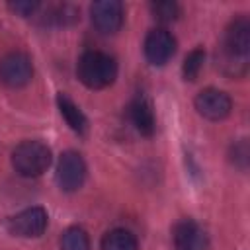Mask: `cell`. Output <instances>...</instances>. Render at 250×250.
I'll list each match as a JSON object with an SVG mask.
<instances>
[{"label":"cell","mask_w":250,"mask_h":250,"mask_svg":"<svg viewBox=\"0 0 250 250\" xmlns=\"http://www.w3.org/2000/svg\"><path fill=\"white\" fill-rule=\"evenodd\" d=\"M61 250H90V238L84 229L70 227L61 236Z\"/></svg>","instance_id":"5bb4252c"},{"label":"cell","mask_w":250,"mask_h":250,"mask_svg":"<svg viewBox=\"0 0 250 250\" xmlns=\"http://www.w3.org/2000/svg\"><path fill=\"white\" fill-rule=\"evenodd\" d=\"M174 53H176V39L172 37L170 31L160 27L148 31L145 39V57L150 64L162 66L174 57Z\"/></svg>","instance_id":"9c48e42d"},{"label":"cell","mask_w":250,"mask_h":250,"mask_svg":"<svg viewBox=\"0 0 250 250\" xmlns=\"http://www.w3.org/2000/svg\"><path fill=\"white\" fill-rule=\"evenodd\" d=\"M172 238H174L176 250H207L209 248V238L205 230L191 219H184L176 223Z\"/></svg>","instance_id":"30bf717a"},{"label":"cell","mask_w":250,"mask_h":250,"mask_svg":"<svg viewBox=\"0 0 250 250\" xmlns=\"http://www.w3.org/2000/svg\"><path fill=\"white\" fill-rule=\"evenodd\" d=\"M250 55V21L248 18H236L225 31L221 51L217 55V66L227 76H242L248 68Z\"/></svg>","instance_id":"6da1fadb"},{"label":"cell","mask_w":250,"mask_h":250,"mask_svg":"<svg viewBox=\"0 0 250 250\" xmlns=\"http://www.w3.org/2000/svg\"><path fill=\"white\" fill-rule=\"evenodd\" d=\"M100 248L102 250H139V242L133 232L125 229H113L104 234Z\"/></svg>","instance_id":"4fadbf2b"},{"label":"cell","mask_w":250,"mask_h":250,"mask_svg":"<svg viewBox=\"0 0 250 250\" xmlns=\"http://www.w3.org/2000/svg\"><path fill=\"white\" fill-rule=\"evenodd\" d=\"M47 223H49V217L43 207H29V209L14 215L8 221V230L16 236L33 238V236H41L45 232Z\"/></svg>","instance_id":"52a82bcc"},{"label":"cell","mask_w":250,"mask_h":250,"mask_svg":"<svg viewBox=\"0 0 250 250\" xmlns=\"http://www.w3.org/2000/svg\"><path fill=\"white\" fill-rule=\"evenodd\" d=\"M232 102L230 98L217 88H205L195 98V109L201 117L209 121H221L230 113Z\"/></svg>","instance_id":"ba28073f"},{"label":"cell","mask_w":250,"mask_h":250,"mask_svg":"<svg viewBox=\"0 0 250 250\" xmlns=\"http://www.w3.org/2000/svg\"><path fill=\"white\" fill-rule=\"evenodd\" d=\"M248 156H250V148H248L246 139H242L236 145H232V148H230V160L234 162V166H238L240 170H244L248 166Z\"/></svg>","instance_id":"e0dca14e"},{"label":"cell","mask_w":250,"mask_h":250,"mask_svg":"<svg viewBox=\"0 0 250 250\" xmlns=\"http://www.w3.org/2000/svg\"><path fill=\"white\" fill-rule=\"evenodd\" d=\"M129 117H131V123L135 125V129L141 135L150 137L154 133V129H156V117H154V111H152L150 102L145 96H137L129 104Z\"/></svg>","instance_id":"8fae6325"},{"label":"cell","mask_w":250,"mask_h":250,"mask_svg":"<svg viewBox=\"0 0 250 250\" xmlns=\"http://www.w3.org/2000/svg\"><path fill=\"white\" fill-rule=\"evenodd\" d=\"M37 8H39V2H31V0H27V2H12L10 4V10L16 12L18 16H23V18L33 16Z\"/></svg>","instance_id":"ac0fdd59"},{"label":"cell","mask_w":250,"mask_h":250,"mask_svg":"<svg viewBox=\"0 0 250 250\" xmlns=\"http://www.w3.org/2000/svg\"><path fill=\"white\" fill-rule=\"evenodd\" d=\"M12 164L23 178L41 176L51 164V150L41 141H23L14 148Z\"/></svg>","instance_id":"3957f363"},{"label":"cell","mask_w":250,"mask_h":250,"mask_svg":"<svg viewBox=\"0 0 250 250\" xmlns=\"http://www.w3.org/2000/svg\"><path fill=\"white\" fill-rule=\"evenodd\" d=\"M203 61H205L203 49H193V51L186 57V61H184V66H182L184 78L189 80V82H193V80L199 76V70H201V66H203Z\"/></svg>","instance_id":"9a60e30c"},{"label":"cell","mask_w":250,"mask_h":250,"mask_svg":"<svg viewBox=\"0 0 250 250\" xmlns=\"http://www.w3.org/2000/svg\"><path fill=\"white\" fill-rule=\"evenodd\" d=\"M94 27L104 35H113L123 25V4L117 0H100L90 8Z\"/></svg>","instance_id":"8992f818"},{"label":"cell","mask_w":250,"mask_h":250,"mask_svg":"<svg viewBox=\"0 0 250 250\" xmlns=\"http://www.w3.org/2000/svg\"><path fill=\"white\" fill-rule=\"evenodd\" d=\"M33 78V64L25 53L14 51L0 61V80L10 88H21Z\"/></svg>","instance_id":"277c9868"},{"label":"cell","mask_w":250,"mask_h":250,"mask_svg":"<svg viewBox=\"0 0 250 250\" xmlns=\"http://www.w3.org/2000/svg\"><path fill=\"white\" fill-rule=\"evenodd\" d=\"M150 12H152V16H154L158 21H162V23H170V21H174V20L178 18L180 8H178L176 2L160 0V2H152V4H150Z\"/></svg>","instance_id":"2e32d148"},{"label":"cell","mask_w":250,"mask_h":250,"mask_svg":"<svg viewBox=\"0 0 250 250\" xmlns=\"http://www.w3.org/2000/svg\"><path fill=\"white\" fill-rule=\"evenodd\" d=\"M57 104L61 109V115L64 117V121L68 123V127L76 133H84L88 127V121L84 117V113L80 111V107L66 96V94H59L57 96Z\"/></svg>","instance_id":"7c38bea8"},{"label":"cell","mask_w":250,"mask_h":250,"mask_svg":"<svg viewBox=\"0 0 250 250\" xmlns=\"http://www.w3.org/2000/svg\"><path fill=\"white\" fill-rule=\"evenodd\" d=\"M76 74L84 86L92 90H102L113 84L117 76V62L104 51H86L78 59Z\"/></svg>","instance_id":"7a4b0ae2"},{"label":"cell","mask_w":250,"mask_h":250,"mask_svg":"<svg viewBox=\"0 0 250 250\" xmlns=\"http://www.w3.org/2000/svg\"><path fill=\"white\" fill-rule=\"evenodd\" d=\"M84 180H86V162H84V158L74 150H66L59 158V166H57L59 188L62 191H76V189L82 188Z\"/></svg>","instance_id":"5b68a950"}]
</instances>
